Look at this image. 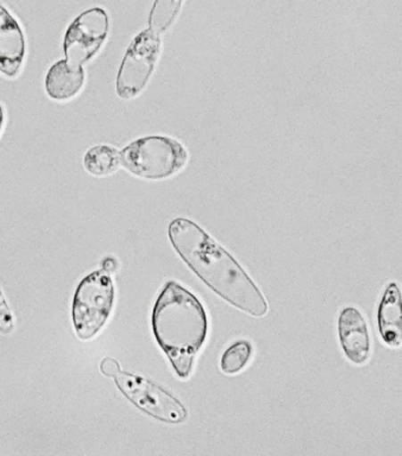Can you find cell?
<instances>
[{
  "label": "cell",
  "instance_id": "obj_1",
  "mask_svg": "<svg viewBox=\"0 0 402 456\" xmlns=\"http://www.w3.org/2000/svg\"><path fill=\"white\" fill-rule=\"evenodd\" d=\"M168 235L183 262L219 297L251 316L268 313L262 291L246 270L199 224L188 218H175Z\"/></svg>",
  "mask_w": 402,
  "mask_h": 456
},
{
  "label": "cell",
  "instance_id": "obj_2",
  "mask_svg": "<svg viewBox=\"0 0 402 456\" xmlns=\"http://www.w3.org/2000/svg\"><path fill=\"white\" fill-rule=\"evenodd\" d=\"M153 337L182 380L192 375L208 335V317L195 295L180 283L168 282L153 305Z\"/></svg>",
  "mask_w": 402,
  "mask_h": 456
},
{
  "label": "cell",
  "instance_id": "obj_3",
  "mask_svg": "<svg viewBox=\"0 0 402 456\" xmlns=\"http://www.w3.org/2000/svg\"><path fill=\"white\" fill-rule=\"evenodd\" d=\"M100 370L104 377L113 379L119 392L149 417L170 425H178L188 418L185 404L176 396L149 379L123 371L115 359L105 357Z\"/></svg>",
  "mask_w": 402,
  "mask_h": 456
},
{
  "label": "cell",
  "instance_id": "obj_4",
  "mask_svg": "<svg viewBox=\"0 0 402 456\" xmlns=\"http://www.w3.org/2000/svg\"><path fill=\"white\" fill-rule=\"evenodd\" d=\"M188 159V151L181 142L160 134L138 138L120 151V166L134 176L149 181L173 177Z\"/></svg>",
  "mask_w": 402,
  "mask_h": 456
},
{
  "label": "cell",
  "instance_id": "obj_5",
  "mask_svg": "<svg viewBox=\"0 0 402 456\" xmlns=\"http://www.w3.org/2000/svg\"><path fill=\"white\" fill-rule=\"evenodd\" d=\"M115 302V287L110 273L97 270L84 277L77 287L72 304V323L83 341L96 337L108 322Z\"/></svg>",
  "mask_w": 402,
  "mask_h": 456
},
{
  "label": "cell",
  "instance_id": "obj_6",
  "mask_svg": "<svg viewBox=\"0 0 402 456\" xmlns=\"http://www.w3.org/2000/svg\"><path fill=\"white\" fill-rule=\"evenodd\" d=\"M162 53L160 35L146 28L127 47L116 79V93L120 100L130 101L148 86Z\"/></svg>",
  "mask_w": 402,
  "mask_h": 456
},
{
  "label": "cell",
  "instance_id": "obj_7",
  "mask_svg": "<svg viewBox=\"0 0 402 456\" xmlns=\"http://www.w3.org/2000/svg\"><path fill=\"white\" fill-rule=\"evenodd\" d=\"M109 28L107 11L101 7H94L80 13L65 34V60L83 67L100 53L108 38Z\"/></svg>",
  "mask_w": 402,
  "mask_h": 456
},
{
  "label": "cell",
  "instance_id": "obj_8",
  "mask_svg": "<svg viewBox=\"0 0 402 456\" xmlns=\"http://www.w3.org/2000/svg\"><path fill=\"white\" fill-rule=\"evenodd\" d=\"M27 53L25 36L12 14L0 5V74L16 78L21 74Z\"/></svg>",
  "mask_w": 402,
  "mask_h": 456
},
{
  "label": "cell",
  "instance_id": "obj_9",
  "mask_svg": "<svg viewBox=\"0 0 402 456\" xmlns=\"http://www.w3.org/2000/svg\"><path fill=\"white\" fill-rule=\"evenodd\" d=\"M338 328L340 343L350 362H367L371 355V338L363 314L354 306H347L340 313Z\"/></svg>",
  "mask_w": 402,
  "mask_h": 456
},
{
  "label": "cell",
  "instance_id": "obj_10",
  "mask_svg": "<svg viewBox=\"0 0 402 456\" xmlns=\"http://www.w3.org/2000/svg\"><path fill=\"white\" fill-rule=\"evenodd\" d=\"M84 84H86L84 68L72 64L67 60L54 63L45 77L47 96L56 102L72 100L82 91Z\"/></svg>",
  "mask_w": 402,
  "mask_h": 456
},
{
  "label": "cell",
  "instance_id": "obj_11",
  "mask_svg": "<svg viewBox=\"0 0 402 456\" xmlns=\"http://www.w3.org/2000/svg\"><path fill=\"white\" fill-rule=\"evenodd\" d=\"M378 324L383 342L399 348L402 341L401 295L397 283H390L378 309Z\"/></svg>",
  "mask_w": 402,
  "mask_h": 456
},
{
  "label": "cell",
  "instance_id": "obj_12",
  "mask_svg": "<svg viewBox=\"0 0 402 456\" xmlns=\"http://www.w3.org/2000/svg\"><path fill=\"white\" fill-rule=\"evenodd\" d=\"M87 173L97 177H107L120 167V151L111 145H96L86 153L83 159Z\"/></svg>",
  "mask_w": 402,
  "mask_h": 456
},
{
  "label": "cell",
  "instance_id": "obj_13",
  "mask_svg": "<svg viewBox=\"0 0 402 456\" xmlns=\"http://www.w3.org/2000/svg\"><path fill=\"white\" fill-rule=\"evenodd\" d=\"M185 0H155L149 14V28L157 35L166 34L176 21Z\"/></svg>",
  "mask_w": 402,
  "mask_h": 456
},
{
  "label": "cell",
  "instance_id": "obj_14",
  "mask_svg": "<svg viewBox=\"0 0 402 456\" xmlns=\"http://www.w3.org/2000/svg\"><path fill=\"white\" fill-rule=\"evenodd\" d=\"M251 356H253L251 343L247 340L236 341L223 353L219 366L226 375L239 374L250 363Z\"/></svg>",
  "mask_w": 402,
  "mask_h": 456
},
{
  "label": "cell",
  "instance_id": "obj_15",
  "mask_svg": "<svg viewBox=\"0 0 402 456\" xmlns=\"http://www.w3.org/2000/svg\"><path fill=\"white\" fill-rule=\"evenodd\" d=\"M14 328V319L6 298L4 297L3 290L0 289V333H12Z\"/></svg>",
  "mask_w": 402,
  "mask_h": 456
},
{
  "label": "cell",
  "instance_id": "obj_16",
  "mask_svg": "<svg viewBox=\"0 0 402 456\" xmlns=\"http://www.w3.org/2000/svg\"><path fill=\"white\" fill-rule=\"evenodd\" d=\"M116 261L113 260L112 257H109V261H108V258L107 260L104 261V264H103V269L107 270V272L109 273H111L113 272V270L116 269Z\"/></svg>",
  "mask_w": 402,
  "mask_h": 456
},
{
  "label": "cell",
  "instance_id": "obj_17",
  "mask_svg": "<svg viewBox=\"0 0 402 456\" xmlns=\"http://www.w3.org/2000/svg\"><path fill=\"white\" fill-rule=\"evenodd\" d=\"M4 124H5V111L2 105H0V134H2Z\"/></svg>",
  "mask_w": 402,
  "mask_h": 456
}]
</instances>
